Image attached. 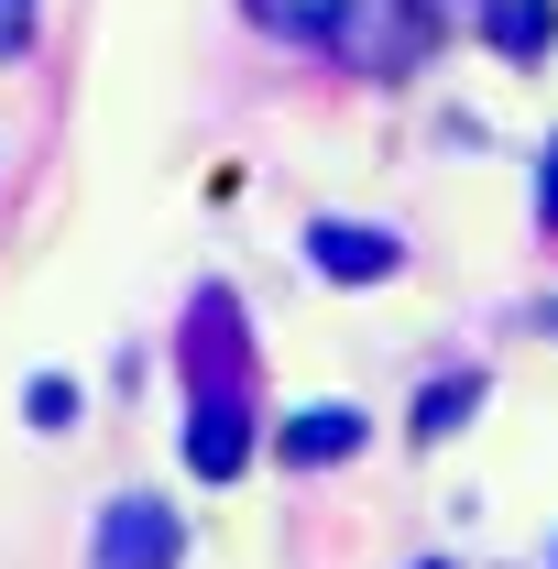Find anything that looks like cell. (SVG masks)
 I'll list each match as a JSON object with an SVG mask.
<instances>
[{"instance_id": "obj_1", "label": "cell", "mask_w": 558, "mask_h": 569, "mask_svg": "<svg viewBox=\"0 0 558 569\" xmlns=\"http://www.w3.org/2000/svg\"><path fill=\"white\" fill-rule=\"evenodd\" d=\"M176 559H187V526H176V503L121 493L110 515H99V559H88V569H176Z\"/></svg>"}, {"instance_id": "obj_2", "label": "cell", "mask_w": 558, "mask_h": 569, "mask_svg": "<svg viewBox=\"0 0 558 569\" xmlns=\"http://www.w3.org/2000/svg\"><path fill=\"white\" fill-rule=\"evenodd\" d=\"M307 263H318L329 284H383L395 263H406V241L372 230V219H318V230H307Z\"/></svg>"}, {"instance_id": "obj_3", "label": "cell", "mask_w": 558, "mask_h": 569, "mask_svg": "<svg viewBox=\"0 0 558 569\" xmlns=\"http://www.w3.org/2000/svg\"><path fill=\"white\" fill-rule=\"evenodd\" d=\"M241 460H252V406L209 383V395H198V417H187V471H198V482H230Z\"/></svg>"}, {"instance_id": "obj_4", "label": "cell", "mask_w": 558, "mask_h": 569, "mask_svg": "<svg viewBox=\"0 0 558 569\" xmlns=\"http://www.w3.org/2000/svg\"><path fill=\"white\" fill-rule=\"evenodd\" d=\"M350 449H361V417H350V406H307V417H285V460H296V471L350 460Z\"/></svg>"}, {"instance_id": "obj_5", "label": "cell", "mask_w": 558, "mask_h": 569, "mask_svg": "<svg viewBox=\"0 0 558 569\" xmlns=\"http://www.w3.org/2000/svg\"><path fill=\"white\" fill-rule=\"evenodd\" d=\"M482 33L504 56H548V0H482Z\"/></svg>"}, {"instance_id": "obj_6", "label": "cell", "mask_w": 558, "mask_h": 569, "mask_svg": "<svg viewBox=\"0 0 558 569\" xmlns=\"http://www.w3.org/2000/svg\"><path fill=\"white\" fill-rule=\"evenodd\" d=\"M482 406V372H449V383H427L417 395V438H460V417Z\"/></svg>"}, {"instance_id": "obj_7", "label": "cell", "mask_w": 558, "mask_h": 569, "mask_svg": "<svg viewBox=\"0 0 558 569\" xmlns=\"http://www.w3.org/2000/svg\"><path fill=\"white\" fill-rule=\"evenodd\" d=\"M22 417L33 427H77V383L67 372H33V383H22Z\"/></svg>"}, {"instance_id": "obj_8", "label": "cell", "mask_w": 558, "mask_h": 569, "mask_svg": "<svg viewBox=\"0 0 558 569\" xmlns=\"http://www.w3.org/2000/svg\"><path fill=\"white\" fill-rule=\"evenodd\" d=\"M33 44V0H0V56H22Z\"/></svg>"}, {"instance_id": "obj_9", "label": "cell", "mask_w": 558, "mask_h": 569, "mask_svg": "<svg viewBox=\"0 0 558 569\" xmlns=\"http://www.w3.org/2000/svg\"><path fill=\"white\" fill-rule=\"evenodd\" d=\"M537 219L558 230V142H548V176H537Z\"/></svg>"}, {"instance_id": "obj_10", "label": "cell", "mask_w": 558, "mask_h": 569, "mask_svg": "<svg viewBox=\"0 0 558 569\" xmlns=\"http://www.w3.org/2000/svg\"><path fill=\"white\" fill-rule=\"evenodd\" d=\"M548 329H558V307H548Z\"/></svg>"}, {"instance_id": "obj_11", "label": "cell", "mask_w": 558, "mask_h": 569, "mask_svg": "<svg viewBox=\"0 0 558 569\" xmlns=\"http://www.w3.org/2000/svg\"><path fill=\"white\" fill-rule=\"evenodd\" d=\"M427 569H438V559H427Z\"/></svg>"}]
</instances>
